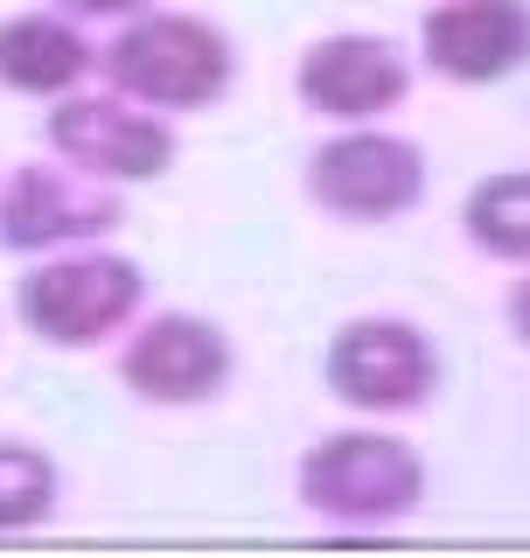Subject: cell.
<instances>
[{
    "label": "cell",
    "mask_w": 530,
    "mask_h": 558,
    "mask_svg": "<svg viewBox=\"0 0 530 558\" xmlns=\"http://www.w3.org/2000/svg\"><path fill=\"white\" fill-rule=\"evenodd\" d=\"M328 391L342 398L349 412L363 418H405V412H426L439 391V349L419 322H398V314H357L328 336L322 356Z\"/></svg>",
    "instance_id": "cell-6"
},
{
    "label": "cell",
    "mask_w": 530,
    "mask_h": 558,
    "mask_svg": "<svg viewBox=\"0 0 530 558\" xmlns=\"http://www.w3.org/2000/svg\"><path fill=\"white\" fill-rule=\"evenodd\" d=\"M461 231L496 266H530V168L482 174L461 203Z\"/></svg>",
    "instance_id": "cell-12"
},
{
    "label": "cell",
    "mask_w": 530,
    "mask_h": 558,
    "mask_svg": "<svg viewBox=\"0 0 530 558\" xmlns=\"http://www.w3.org/2000/svg\"><path fill=\"white\" fill-rule=\"evenodd\" d=\"M147 301V272L127 252H92V244H70V252L28 258V272L14 279V314L43 349L84 356L105 349L112 336H127Z\"/></svg>",
    "instance_id": "cell-2"
},
{
    "label": "cell",
    "mask_w": 530,
    "mask_h": 558,
    "mask_svg": "<svg viewBox=\"0 0 530 558\" xmlns=\"http://www.w3.org/2000/svg\"><path fill=\"white\" fill-rule=\"evenodd\" d=\"M63 502V475L43 447L28 440H0V537H28L57 517Z\"/></svg>",
    "instance_id": "cell-13"
},
{
    "label": "cell",
    "mask_w": 530,
    "mask_h": 558,
    "mask_svg": "<svg viewBox=\"0 0 530 558\" xmlns=\"http://www.w3.org/2000/svg\"><path fill=\"white\" fill-rule=\"evenodd\" d=\"M127 223L112 182H92L70 161H22L0 182V252L14 258H49L70 244H98Z\"/></svg>",
    "instance_id": "cell-8"
},
{
    "label": "cell",
    "mask_w": 530,
    "mask_h": 558,
    "mask_svg": "<svg viewBox=\"0 0 530 558\" xmlns=\"http://www.w3.org/2000/svg\"><path fill=\"white\" fill-rule=\"evenodd\" d=\"M238 377V342L224 336V322L189 307L147 314L119 349V384L154 412H196L217 405Z\"/></svg>",
    "instance_id": "cell-7"
},
{
    "label": "cell",
    "mask_w": 530,
    "mask_h": 558,
    "mask_svg": "<svg viewBox=\"0 0 530 558\" xmlns=\"http://www.w3.org/2000/svg\"><path fill=\"white\" fill-rule=\"evenodd\" d=\"M293 488L308 502V517L328 523V531H392L426 502V461L398 433L349 426L300 453Z\"/></svg>",
    "instance_id": "cell-3"
},
{
    "label": "cell",
    "mask_w": 530,
    "mask_h": 558,
    "mask_svg": "<svg viewBox=\"0 0 530 558\" xmlns=\"http://www.w3.org/2000/svg\"><path fill=\"white\" fill-rule=\"evenodd\" d=\"M503 322H509V336H517L523 349H530V266H523V279L509 287V301H503Z\"/></svg>",
    "instance_id": "cell-15"
},
{
    "label": "cell",
    "mask_w": 530,
    "mask_h": 558,
    "mask_svg": "<svg viewBox=\"0 0 530 558\" xmlns=\"http://www.w3.org/2000/svg\"><path fill=\"white\" fill-rule=\"evenodd\" d=\"M43 147L57 154V161L84 168L92 182L147 189L174 168L182 140H174L168 112H147V105H133L119 92H70V98H49Z\"/></svg>",
    "instance_id": "cell-5"
},
{
    "label": "cell",
    "mask_w": 530,
    "mask_h": 558,
    "mask_svg": "<svg viewBox=\"0 0 530 558\" xmlns=\"http://www.w3.org/2000/svg\"><path fill=\"white\" fill-rule=\"evenodd\" d=\"M98 70L119 98L147 105V112H209L238 84V43L203 14L147 8L119 22L112 49H98Z\"/></svg>",
    "instance_id": "cell-1"
},
{
    "label": "cell",
    "mask_w": 530,
    "mask_h": 558,
    "mask_svg": "<svg viewBox=\"0 0 530 558\" xmlns=\"http://www.w3.org/2000/svg\"><path fill=\"white\" fill-rule=\"evenodd\" d=\"M419 63L439 84L489 92L530 70V0H439L419 22Z\"/></svg>",
    "instance_id": "cell-10"
},
{
    "label": "cell",
    "mask_w": 530,
    "mask_h": 558,
    "mask_svg": "<svg viewBox=\"0 0 530 558\" xmlns=\"http://www.w3.org/2000/svg\"><path fill=\"white\" fill-rule=\"evenodd\" d=\"M154 0H57V14H77V22H133Z\"/></svg>",
    "instance_id": "cell-14"
},
{
    "label": "cell",
    "mask_w": 530,
    "mask_h": 558,
    "mask_svg": "<svg viewBox=\"0 0 530 558\" xmlns=\"http://www.w3.org/2000/svg\"><path fill=\"white\" fill-rule=\"evenodd\" d=\"M98 70V49L77 35V22H63L57 8L8 14L0 22V92L14 98H70L84 92V77Z\"/></svg>",
    "instance_id": "cell-11"
},
{
    "label": "cell",
    "mask_w": 530,
    "mask_h": 558,
    "mask_svg": "<svg viewBox=\"0 0 530 558\" xmlns=\"http://www.w3.org/2000/svg\"><path fill=\"white\" fill-rule=\"evenodd\" d=\"M308 203L335 223H398L426 203V147L405 133L335 126L308 154Z\"/></svg>",
    "instance_id": "cell-4"
},
{
    "label": "cell",
    "mask_w": 530,
    "mask_h": 558,
    "mask_svg": "<svg viewBox=\"0 0 530 558\" xmlns=\"http://www.w3.org/2000/svg\"><path fill=\"white\" fill-rule=\"evenodd\" d=\"M405 92H412V57L392 35H370V28L322 35L293 63V98L328 126H370V119L398 112Z\"/></svg>",
    "instance_id": "cell-9"
}]
</instances>
